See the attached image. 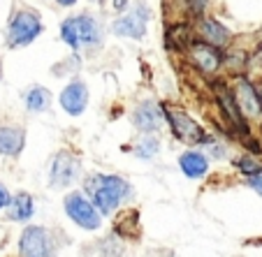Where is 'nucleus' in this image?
<instances>
[{
	"label": "nucleus",
	"mask_w": 262,
	"mask_h": 257,
	"mask_svg": "<svg viewBox=\"0 0 262 257\" xmlns=\"http://www.w3.org/2000/svg\"><path fill=\"white\" fill-rule=\"evenodd\" d=\"M79 65H81V58H79L77 54H74L72 58H68V60H63V63L54 65V75H56V77H68V75H74V72L79 69Z\"/></svg>",
	"instance_id": "22"
},
{
	"label": "nucleus",
	"mask_w": 262,
	"mask_h": 257,
	"mask_svg": "<svg viewBox=\"0 0 262 257\" xmlns=\"http://www.w3.org/2000/svg\"><path fill=\"white\" fill-rule=\"evenodd\" d=\"M193 35V28L188 24H174L167 28V35H165V46L174 54H183V51H188V46L193 44L195 37Z\"/></svg>",
	"instance_id": "17"
},
{
	"label": "nucleus",
	"mask_w": 262,
	"mask_h": 257,
	"mask_svg": "<svg viewBox=\"0 0 262 257\" xmlns=\"http://www.w3.org/2000/svg\"><path fill=\"white\" fill-rule=\"evenodd\" d=\"M60 107L70 116H81L89 107V86L79 79H72L60 90Z\"/></svg>",
	"instance_id": "14"
},
{
	"label": "nucleus",
	"mask_w": 262,
	"mask_h": 257,
	"mask_svg": "<svg viewBox=\"0 0 262 257\" xmlns=\"http://www.w3.org/2000/svg\"><path fill=\"white\" fill-rule=\"evenodd\" d=\"M35 216V199L28 193H16L7 204V218L12 223H26Z\"/></svg>",
	"instance_id": "18"
},
{
	"label": "nucleus",
	"mask_w": 262,
	"mask_h": 257,
	"mask_svg": "<svg viewBox=\"0 0 262 257\" xmlns=\"http://www.w3.org/2000/svg\"><path fill=\"white\" fill-rule=\"evenodd\" d=\"M10 199H12V195H10V190H7V185H3V183H0V211H3V208H7Z\"/></svg>",
	"instance_id": "25"
},
{
	"label": "nucleus",
	"mask_w": 262,
	"mask_h": 257,
	"mask_svg": "<svg viewBox=\"0 0 262 257\" xmlns=\"http://www.w3.org/2000/svg\"><path fill=\"white\" fill-rule=\"evenodd\" d=\"M188 58L195 65L200 75L204 77H216L218 69L223 67V54L221 49H213V46L204 44L200 40H193V44L188 46Z\"/></svg>",
	"instance_id": "11"
},
{
	"label": "nucleus",
	"mask_w": 262,
	"mask_h": 257,
	"mask_svg": "<svg viewBox=\"0 0 262 257\" xmlns=\"http://www.w3.org/2000/svg\"><path fill=\"white\" fill-rule=\"evenodd\" d=\"M60 40H63L74 54H79V51H84V49H98V46H102L104 28H102V24L91 14L68 16V19L60 24Z\"/></svg>",
	"instance_id": "2"
},
{
	"label": "nucleus",
	"mask_w": 262,
	"mask_h": 257,
	"mask_svg": "<svg viewBox=\"0 0 262 257\" xmlns=\"http://www.w3.org/2000/svg\"><path fill=\"white\" fill-rule=\"evenodd\" d=\"M84 193L102 216H114L133 197V185L116 174H91L84 181Z\"/></svg>",
	"instance_id": "1"
},
{
	"label": "nucleus",
	"mask_w": 262,
	"mask_h": 257,
	"mask_svg": "<svg viewBox=\"0 0 262 257\" xmlns=\"http://www.w3.org/2000/svg\"><path fill=\"white\" fill-rule=\"evenodd\" d=\"M56 3H58L60 7H72L74 3H77V0H56Z\"/></svg>",
	"instance_id": "27"
},
{
	"label": "nucleus",
	"mask_w": 262,
	"mask_h": 257,
	"mask_svg": "<svg viewBox=\"0 0 262 257\" xmlns=\"http://www.w3.org/2000/svg\"><path fill=\"white\" fill-rule=\"evenodd\" d=\"M56 243L47 227L28 225L19 237V257H54Z\"/></svg>",
	"instance_id": "7"
},
{
	"label": "nucleus",
	"mask_w": 262,
	"mask_h": 257,
	"mask_svg": "<svg viewBox=\"0 0 262 257\" xmlns=\"http://www.w3.org/2000/svg\"><path fill=\"white\" fill-rule=\"evenodd\" d=\"M63 206H65L68 218L77 227L95 232V229H100V225H102V213L95 208V204L91 202V199L86 197V193H81V190H72V193L65 195Z\"/></svg>",
	"instance_id": "5"
},
{
	"label": "nucleus",
	"mask_w": 262,
	"mask_h": 257,
	"mask_svg": "<svg viewBox=\"0 0 262 257\" xmlns=\"http://www.w3.org/2000/svg\"><path fill=\"white\" fill-rule=\"evenodd\" d=\"M213 100L218 104V111H221L225 125L230 128V132H237L242 137H248L251 134V128H248V121L244 119V114L239 111V104L234 100L232 86L223 84V81H216L213 84Z\"/></svg>",
	"instance_id": "6"
},
{
	"label": "nucleus",
	"mask_w": 262,
	"mask_h": 257,
	"mask_svg": "<svg viewBox=\"0 0 262 257\" xmlns=\"http://www.w3.org/2000/svg\"><path fill=\"white\" fill-rule=\"evenodd\" d=\"M26 146V130L21 125H0V155L16 158Z\"/></svg>",
	"instance_id": "15"
},
{
	"label": "nucleus",
	"mask_w": 262,
	"mask_h": 257,
	"mask_svg": "<svg viewBox=\"0 0 262 257\" xmlns=\"http://www.w3.org/2000/svg\"><path fill=\"white\" fill-rule=\"evenodd\" d=\"M204 7H207V0H186V10L195 16H202Z\"/></svg>",
	"instance_id": "24"
},
{
	"label": "nucleus",
	"mask_w": 262,
	"mask_h": 257,
	"mask_svg": "<svg viewBox=\"0 0 262 257\" xmlns=\"http://www.w3.org/2000/svg\"><path fill=\"white\" fill-rule=\"evenodd\" d=\"M248 185H251V188L262 197V174H257V176H251V178H248Z\"/></svg>",
	"instance_id": "26"
},
{
	"label": "nucleus",
	"mask_w": 262,
	"mask_h": 257,
	"mask_svg": "<svg viewBox=\"0 0 262 257\" xmlns=\"http://www.w3.org/2000/svg\"><path fill=\"white\" fill-rule=\"evenodd\" d=\"M148 19H151V10L144 3H135L133 10L125 12L123 16H119L112 24V33L119 35V37H125V40H142L146 35Z\"/></svg>",
	"instance_id": "9"
},
{
	"label": "nucleus",
	"mask_w": 262,
	"mask_h": 257,
	"mask_svg": "<svg viewBox=\"0 0 262 257\" xmlns=\"http://www.w3.org/2000/svg\"><path fill=\"white\" fill-rule=\"evenodd\" d=\"M165 123L169 125L172 134L186 146H204L211 139V134L181 107L165 104Z\"/></svg>",
	"instance_id": "3"
},
{
	"label": "nucleus",
	"mask_w": 262,
	"mask_h": 257,
	"mask_svg": "<svg viewBox=\"0 0 262 257\" xmlns=\"http://www.w3.org/2000/svg\"><path fill=\"white\" fill-rule=\"evenodd\" d=\"M133 153L137 155L139 160H154L156 155L160 153V139L158 134H142L139 142L135 144Z\"/></svg>",
	"instance_id": "20"
},
{
	"label": "nucleus",
	"mask_w": 262,
	"mask_h": 257,
	"mask_svg": "<svg viewBox=\"0 0 262 257\" xmlns=\"http://www.w3.org/2000/svg\"><path fill=\"white\" fill-rule=\"evenodd\" d=\"M204 146H207V155H213V158H228V153H230L228 146L221 142H213V137L209 139Z\"/></svg>",
	"instance_id": "23"
},
{
	"label": "nucleus",
	"mask_w": 262,
	"mask_h": 257,
	"mask_svg": "<svg viewBox=\"0 0 262 257\" xmlns=\"http://www.w3.org/2000/svg\"><path fill=\"white\" fill-rule=\"evenodd\" d=\"M179 167L181 174L188 178H204L209 172V155L200 153V151H183L179 155Z\"/></svg>",
	"instance_id": "16"
},
{
	"label": "nucleus",
	"mask_w": 262,
	"mask_h": 257,
	"mask_svg": "<svg viewBox=\"0 0 262 257\" xmlns=\"http://www.w3.org/2000/svg\"><path fill=\"white\" fill-rule=\"evenodd\" d=\"M0 79H3V63H0Z\"/></svg>",
	"instance_id": "28"
},
{
	"label": "nucleus",
	"mask_w": 262,
	"mask_h": 257,
	"mask_svg": "<svg viewBox=\"0 0 262 257\" xmlns=\"http://www.w3.org/2000/svg\"><path fill=\"white\" fill-rule=\"evenodd\" d=\"M45 26H42L40 14L28 7H21L12 14L10 26H7V46L10 49H21V46L33 44L42 35Z\"/></svg>",
	"instance_id": "4"
},
{
	"label": "nucleus",
	"mask_w": 262,
	"mask_h": 257,
	"mask_svg": "<svg viewBox=\"0 0 262 257\" xmlns=\"http://www.w3.org/2000/svg\"><path fill=\"white\" fill-rule=\"evenodd\" d=\"M237 169L244 174V176H257V174H262V162L257 160V155H251V153H244L242 158L237 160Z\"/></svg>",
	"instance_id": "21"
},
{
	"label": "nucleus",
	"mask_w": 262,
	"mask_h": 257,
	"mask_svg": "<svg viewBox=\"0 0 262 257\" xmlns=\"http://www.w3.org/2000/svg\"><path fill=\"white\" fill-rule=\"evenodd\" d=\"M232 93H234V100H237L239 111L244 114V119L246 121H262L260 90H257L246 77H237Z\"/></svg>",
	"instance_id": "10"
},
{
	"label": "nucleus",
	"mask_w": 262,
	"mask_h": 257,
	"mask_svg": "<svg viewBox=\"0 0 262 257\" xmlns=\"http://www.w3.org/2000/svg\"><path fill=\"white\" fill-rule=\"evenodd\" d=\"M21 98H24V104L30 114H42V111H47L51 107V90L40 84L26 88Z\"/></svg>",
	"instance_id": "19"
},
{
	"label": "nucleus",
	"mask_w": 262,
	"mask_h": 257,
	"mask_svg": "<svg viewBox=\"0 0 262 257\" xmlns=\"http://www.w3.org/2000/svg\"><path fill=\"white\" fill-rule=\"evenodd\" d=\"M133 123L142 134H156L165 123V104L156 102V100L139 102L133 114Z\"/></svg>",
	"instance_id": "12"
},
{
	"label": "nucleus",
	"mask_w": 262,
	"mask_h": 257,
	"mask_svg": "<svg viewBox=\"0 0 262 257\" xmlns=\"http://www.w3.org/2000/svg\"><path fill=\"white\" fill-rule=\"evenodd\" d=\"M81 176V160L70 151H58L51 160L49 167V183L51 188H70Z\"/></svg>",
	"instance_id": "8"
},
{
	"label": "nucleus",
	"mask_w": 262,
	"mask_h": 257,
	"mask_svg": "<svg viewBox=\"0 0 262 257\" xmlns=\"http://www.w3.org/2000/svg\"><path fill=\"white\" fill-rule=\"evenodd\" d=\"M195 33H198V40L204 44L213 46V49H223L228 46L232 40V33H230L221 21L211 19V16H198V24H195Z\"/></svg>",
	"instance_id": "13"
},
{
	"label": "nucleus",
	"mask_w": 262,
	"mask_h": 257,
	"mask_svg": "<svg viewBox=\"0 0 262 257\" xmlns=\"http://www.w3.org/2000/svg\"><path fill=\"white\" fill-rule=\"evenodd\" d=\"M260 100H262V90H260Z\"/></svg>",
	"instance_id": "29"
}]
</instances>
